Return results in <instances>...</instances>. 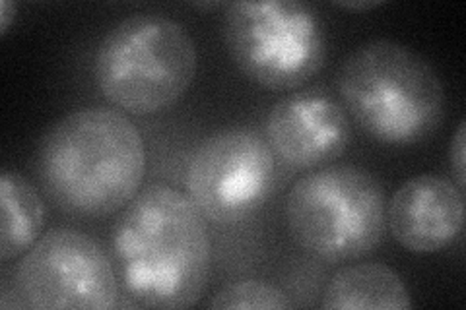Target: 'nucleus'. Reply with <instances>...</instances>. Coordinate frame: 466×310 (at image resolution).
<instances>
[{"mask_svg":"<svg viewBox=\"0 0 466 310\" xmlns=\"http://www.w3.org/2000/svg\"><path fill=\"white\" fill-rule=\"evenodd\" d=\"M128 297L148 308H188L207 289L212 243L207 219L183 192L166 185L142 190L113 233Z\"/></svg>","mask_w":466,"mask_h":310,"instance_id":"obj_1","label":"nucleus"},{"mask_svg":"<svg viewBox=\"0 0 466 310\" xmlns=\"http://www.w3.org/2000/svg\"><path fill=\"white\" fill-rule=\"evenodd\" d=\"M146 147L138 128L107 107L78 109L56 121L37 150L39 183L58 210L106 217L138 195Z\"/></svg>","mask_w":466,"mask_h":310,"instance_id":"obj_2","label":"nucleus"},{"mask_svg":"<svg viewBox=\"0 0 466 310\" xmlns=\"http://www.w3.org/2000/svg\"><path fill=\"white\" fill-rule=\"evenodd\" d=\"M337 87L350 116L381 144L424 142L443 123L440 74L428 58L399 41L361 43L344 58Z\"/></svg>","mask_w":466,"mask_h":310,"instance_id":"obj_3","label":"nucleus"},{"mask_svg":"<svg viewBox=\"0 0 466 310\" xmlns=\"http://www.w3.org/2000/svg\"><path fill=\"white\" fill-rule=\"evenodd\" d=\"M197 66V45L179 22L162 14H135L99 41L94 76L115 107L154 115L185 95Z\"/></svg>","mask_w":466,"mask_h":310,"instance_id":"obj_4","label":"nucleus"},{"mask_svg":"<svg viewBox=\"0 0 466 310\" xmlns=\"http://www.w3.org/2000/svg\"><path fill=\"white\" fill-rule=\"evenodd\" d=\"M286 224L291 239L320 260L368 256L385 235V190L356 165L311 171L288 192Z\"/></svg>","mask_w":466,"mask_h":310,"instance_id":"obj_5","label":"nucleus"},{"mask_svg":"<svg viewBox=\"0 0 466 310\" xmlns=\"http://www.w3.org/2000/svg\"><path fill=\"white\" fill-rule=\"evenodd\" d=\"M224 37L238 68L272 92L309 82L327 55L323 25L299 0L231 3L226 6Z\"/></svg>","mask_w":466,"mask_h":310,"instance_id":"obj_6","label":"nucleus"},{"mask_svg":"<svg viewBox=\"0 0 466 310\" xmlns=\"http://www.w3.org/2000/svg\"><path fill=\"white\" fill-rule=\"evenodd\" d=\"M18 297L25 308L116 306L119 285L107 255L92 237L70 227H55L34 243L16 272Z\"/></svg>","mask_w":466,"mask_h":310,"instance_id":"obj_7","label":"nucleus"},{"mask_svg":"<svg viewBox=\"0 0 466 310\" xmlns=\"http://www.w3.org/2000/svg\"><path fill=\"white\" fill-rule=\"evenodd\" d=\"M185 185L204 217L238 224L268 198L274 185V154L255 130H220L193 152Z\"/></svg>","mask_w":466,"mask_h":310,"instance_id":"obj_8","label":"nucleus"},{"mask_svg":"<svg viewBox=\"0 0 466 310\" xmlns=\"http://www.w3.org/2000/svg\"><path fill=\"white\" fill-rule=\"evenodd\" d=\"M274 155L296 169L337 161L352 142V125L337 101L323 92H299L274 103L265 121Z\"/></svg>","mask_w":466,"mask_h":310,"instance_id":"obj_9","label":"nucleus"},{"mask_svg":"<svg viewBox=\"0 0 466 310\" xmlns=\"http://www.w3.org/2000/svg\"><path fill=\"white\" fill-rule=\"evenodd\" d=\"M387 219L400 246L416 255L437 253L453 243L462 229V190L431 173L412 176L392 195Z\"/></svg>","mask_w":466,"mask_h":310,"instance_id":"obj_10","label":"nucleus"},{"mask_svg":"<svg viewBox=\"0 0 466 310\" xmlns=\"http://www.w3.org/2000/svg\"><path fill=\"white\" fill-rule=\"evenodd\" d=\"M320 306L329 310H406L412 297L400 275L381 262L350 264L330 277Z\"/></svg>","mask_w":466,"mask_h":310,"instance_id":"obj_11","label":"nucleus"},{"mask_svg":"<svg viewBox=\"0 0 466 310\" xmlns=\"http://www.w3.org/2000/svg\"><path fill=\"white\" fill-rule=\"evenodd\" d=\"M46 205L35 186L18 171L0 176V260L16 258L41 237Z\"/></svg>","mask_w":466,"mask_h":310,"instance_id":"obj_12","label":"nucleus"},{"mask_svg":"<svg viewBox=\"0 0 466 310\" xmlns=\"http://www.w3.org/2000/svg\"><path fill=\"white\" fill-rule=\"evenodd\" d=\"M208 308H260V310H284L291 308L289 299L280 291L257 279L228 284L218 291L208 303Z\"/></svg>","mask_w":466,"mask_h":310,"instance_id":"obj_13","label":"nucleus"},{"mask_svg":"<svg viewBox=\"0 0 466 310\" xmlns=\"http://www.w3.org/2000/svg\"><path fill=\"white\" fill-rule=\"evenodd\" d=\"M466 123L462 121L455 132L453 144H451V169H453L457 186L464 190L466 185Z\"/></svg>","mask_w":466,"mask_h":310,"instance_id":"obj_14","label":"nucleus"},{"mask_svg":"<svg viewBox=\"0 0 466 310\" xmlns=\"http://www.w3.org/2000/svg\"><path fill=\"white\" fill-rule=\"evenodd\" d=\"M14 18H16V5L8 3V0H3V3H0V34L8 32Z\"/></svg>","mask_w":466,"mask_h":310,"instance_id":"obj_15","label":"nucleus"},{"mask_svg":"<svg viewBox=\"0 0 466 310\" xmlns=\"http://www.w3.org/2000/svg\"><path fill=\"white\" fill-rule=\"evenodd\" d=\"M339 6L342 8H348V10H371V8H377L383 5V0H358V3H337Z\"/></svg>","mask_w":466,"mask_h":310,"instance_id":"obj_16","label":"nucleus"}]
</instances>
